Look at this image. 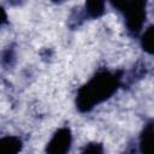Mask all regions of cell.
<instances>
[{
  "mask_svg": "<svg viewBox=\"0 0 154 154\" xmlns=\"http://www.w3.org/2000/svg\"><path fill=\"white\" fill-rule=\"evenodd\" d=\"M123 73L102 70L93 76L77 93L76 105L81 112H89L99 103L109 99L122 85Z\"/></svg>",
  "mask_w": 154,
  "mask_h": 154,
  "instance_id": "6da1fadb",
  "label": "cell"
},
{
  "mask_svg": "<svg viewBox=\"0 0 154 154\" xmlns=\"http://www.w3.org/2000/svg\"><path fill=\"white\" fill-rule=\"evenodd\" d=\"M147 0H126L120 10L124 12L128 31L131 35H137L146 20Z\"/></svg>",
  "mask_w": 154,
  "mask_h": 154,
  "instance_id": "7a4b0ae2",
  "label": "cell"
},
{
  "mask_svg": "<svg viewBox=\"0 0 154 154\" xmlns=\"http://www.w3.org/2000/svg\"><path fill=\"white\" fill-rule=\"evenodd\" d=\"M72 142V135L69 128H60L58 129L51 141L47 143L46 152L52 154H63L70 150Z\"/></svg>",
  "mask_w": 154,
  "mask_h": 154,
  "instance_id": "3957f363",
  "label": "cell"
},
{
  "mask_svg": "<svg viewBox=\"0 0 154 154\" xmlns=\"http://www.w3.org/2000/svg\"><path fill=\"white\" fill-rule=\"evenodd\" d=\"M152 144H153V122H149L144 126L140 136V144H138L140 150L144 154H148L152 152Z\"/></svg>",
  "mask_w": 154,
  "mask_h": 154,
  "instance_id": "277c9868",
  "label": "cell"
},
{
  "mask_svg": "<svg viewBox=\"0 0 154 154\" xmlns=\"http://www.w3.org/2000/svg\"><path fill=\"white\" fill-rule=\"evenodd\" d=\"M106 0H85L84 12L88 18H99L105 11Z\"/></svg>",
  "mask_w": 154,
  "mask_h": 154,
  "instance_id": "5b68a950",
  "label": "cell"
},
{
  "mask_svg": "<svg viewBox=\"0 0 154 154\" xmlns=\"http://www.w3.org/2000/svg\"><path fill=\"white\" fill-rule=\"evenodd\" d=\"M22 149V141L14 136L0 138V153H17Z\"/></svg>",
  "mask_w": 154,
  "mask_h": 154,
  "instance_id": "8992f818",
  "label": "cell"
},
{
  "mask_svg": "<svg viewBox=\"0 0 154 154\" xmlns=\"http://www.w3.org/2000/svg\"><path fill=\"white\" fill-rule=\"evenodd\" d=\"M0 61H1V65L4 67H6V69L12 67L14 65V63H16V52H14V48L12 46L5 48L1 52Z\"/></svg>",
  "mask_w": 154,
  "mask_h": 154,
  "instance_id": "52a82bcc",
  "label": "cell"
},
{
  "mask_svg": "<svg viewBox=\"0 0 154 154\" xmlns=\"http://www.w3.org/2000/svg\"><path fill=\"white\" fill-rule=\"evenodd\" d=\"M144 73H146V66H144V64L143 63H138L137 65L134 66V69L129 72V76L125 77V78H126L128 83L131 84V83L136 82L137 79H141L144 76Z\"/></svg>",
  "mask_w": 154,
  "mask_h": 154,
  "instance_id": "ba28073f",
  "label": "cell"
},
{
  "mask_svg": "<svg viewBox=\"0 0 154 154\" xmlns=\"http://www.w3.org/2000/svg\"><path fill=\"white\" fill-rule=\"evenodd\" d=\"M87 18H88V17H87L84 10H75V11L71 13L70 18H69V25H70V28H72V29L78 28Z\"/></svg>",
  "mask_w": 154,
  "mask_h": 154,
  "instance_id": "9c48e42d",
  "label": "cell"
},
{
  "mask_svg": "<svg viewBox=\"0 0 154 154\" xmlns=\"http://www.w3.org/2000/svg\"><path fill=\"white\" fill-rule=\"evenodd\" d=\"M141 43H142L143 49H144L147 53H149V54L153 53V26H149V28L144 31V34H143V36H142Z\"/></svg>",
  "mask_w": 154,
  "mask_h": 154,
  "instance_id": "30bf717a",
  "label": "cell"
},
{
  "mask_svg": "<svg viewBox=\"0 0 154 154\" xmlns=\"http://www.w3.org/2000/svg\"><path fill=\"white\" fill-rule=\"evenodd\" d=\"M83 152H91V153H102L103 149H102V146L99 144V143H90L88 146H85V148L83 149Z\"/></svg>",
  "mask_w": 154,
  "mask_h": 154,
  "instance_id": "8fae6325",
  "label": "cell"
},
{
  "mask_svg": "<svg viewBox=\"0 0 154 154\" xmlns=\"http://www.w3.org/2000/svg\"><path fill=\"white\" fill-rule=\"evenodd\" d=\"M7 23V14L5 12V10L0 6V25H4Z\"/></svg>",
  "mask_w": 154,
  "mask_h": 154,
  "instance_id": "7c38bea8",
  "label": "cell"
},
{
  "mask_svg": "<svg viewBox=\"0 0 154 154\" xmlns=\"http://www.w3.org/2000/svg\"><path fill=\"white\" fill-rule=\"evenodd\" d=\"M7 2L11 5V6H18L23 2V0H7Z\"/></svg>",
  "mask_w": 154,
  "mask_h": 154,
  "instance_id": "4fadbf2b",
  "label": "cell"
},
{
  "mask_svg": "<svg viewBox=\"0 0 154 154\" xmlns=\"http://www.w3.org/2000/svg\"><path fill=\"white\" fill-rule=\"evenodd\" d=\"M52 1H54V2H61L63 0H52Z\"/></svg>",
  "mask_w": 154,
  "mask_h": 154,
  "instance_id": "5bb4252c",
  "label": "cell"
}]
</instances>
